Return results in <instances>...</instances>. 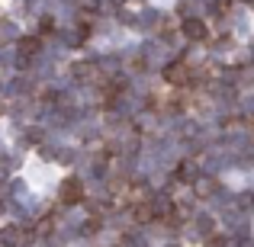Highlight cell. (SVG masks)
<instances>
[{"label": "cell", "mask_w": 254, "mask_h": 247, "mask_svg": "<svg viewBox=\"0 0 254 247\" xmlns=\"http://www.w3.org/2000/svg\"><path fill=\"white\" fill-rule=\"evenodd\" d=\"M84 199V186H81V180H64L62 183V202H81Z\"/></svg>", "instance_id": "6da1fadb"}, {"label": "cell", "mask_w": 254, "mask_h": 247, "mask_svg": "<svg viewBox=\"0 0 254 247\" xmlns=\"http://www.w3.org/2000/svg\"><path fill=\"white\" fill-rule=\"evenodd\" d=\"M184 36L190 39V42H203V39L209 36V29H206L203 19H187L184 23Z\"/></svg>", "instance_id": "7a4b0ae2"}, {"label": "cell", "mask_w": 254, "mask_h": 247, "mask_svg": "<svg viewBox=\"0 0 254 247\" xmlns=\"http://www.w3.org/2000/svg\"><path fill=\"white\" fill-rule=\"evenodd\" d=\"M164 81H168V84H187V81H190V71H187V64H184V61L168 64V71H164Z\"/></svg>", "instance_id": "3957f363"}, {"label": "cell", "mask_w": 254, "mask_h": 247, "mask_svg": "<svg viewBox=\"0 0 254 247\" xmlns=\"http://www.w3.org/2000/svg\"><path fill=\"white\" fill-rule=\"evenodd\" d=\"M36 51H39V42H36V39H23V42H19V55L32 58Z\"/></svg>", "instance_id": "277c9868"}]
</instances>
